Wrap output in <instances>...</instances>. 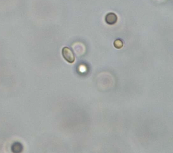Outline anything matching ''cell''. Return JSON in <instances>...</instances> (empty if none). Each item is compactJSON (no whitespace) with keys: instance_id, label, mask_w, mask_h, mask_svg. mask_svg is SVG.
<instances>
[{"instance_id":"cell-1","label":"cell","mask_w":173,"mask_h":153,"mask_svg":"<svg viewBox=\"0 0 173 153\" xmlns=\"http://www.w3.org/2000/svg\"><path fill=\"white\" fill-rule=\"evenodd\" d=\"M62 54L64 58L69 63L72 64L75 62V57L72 51L68 47H64L62 49Z\"/></svg>"},{"instance_id":"cell-2","label":"cell","mask_w":173,"mask_h":153,"mask_svg":"<svg viewBox=\"0 0 173 153\" xmlns=\"http://www.w3.org/2000/svg\"><path fill=\"white\" fill-rule=\"evenodd\" d=\"M117 15L113 13L107 14L105 17V21L109 25H114L117 22Z\"/></svg>"},{"instance_id":"cell-3","label":"cell","mask_w":173,"mask_h":153,"mask_svg":"<svg viewBox=\"0 0 173 153\" xmlns=\"http://www.w3.org/2000/svg\"><path fill=\"white\" fill-rule=\"evenodd\" d=\"M114 46L117 49H120L123 46V42L120 39H117L114 42Z\"/></svg>"}]
</instances>
